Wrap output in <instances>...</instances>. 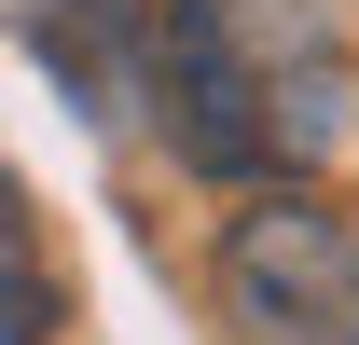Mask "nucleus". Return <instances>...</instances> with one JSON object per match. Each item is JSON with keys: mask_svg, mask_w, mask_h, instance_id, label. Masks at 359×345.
Masks as SVG:
<instances>
[{"mask_svg": "<svg viewBox=\"0 0 359 345\" xmlns=\"http://www.w3.org/2000/svg\"><path fill=\"white\" fill-rule=\"evenodd\" d=\"M55 276H42V221H28V194L0 180V345H55Z\"/></svg>", "mask_w": 359, "mask_h": 345, "instance_id": "obj_4", "label": "nucleus"}, {"mask_svg": "<svg viewBox=\"0 0 359 345\" xmlns=\"http://www.w3.org/2000/svg\"><path fill=\"white\" fill-rule=\"evenodd\" d=\"M152 28H166V0H42V14H28V55L111 125V111L152 83Z\"/></svg>", "mask_w": 359, "mask_h": 345, "instance_id": "obj_3", "label": "nucleus"}, {"mask_svg": "<svg viewBox=\"0 0 359 345\" xmlns=\"http://www.w3.org/2000/svg\"><path fill=\"white\" fill-rule=\"evenodd\" d=\"M208 276H222L235 345H359V221L318 194H249Z\"/></svg>", "mask_w": 359, "mask_h": 345, "instance_id": "obj_2", "label": "nucleus"}, {"mask_svg": "<svg viewBox=\"0 0 359 345\" xmlns=\"http://www.w3.org/2000/svg\"><path fill=\"white\" fill-rule=\"evenodd\" d=\"M152 138L222 194H304L346 152V42L318 0H166L152 28Z\"/></svg>", "mask_w": 359, "mask_h": 345, "instance_id": "obj_1", "label": "nucleus"}]
</instances>
